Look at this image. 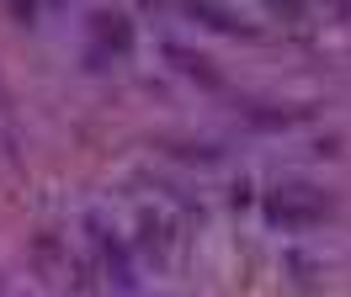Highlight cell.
Segmentation results:
<instances>
[{
  "mask_svg": "<svg viewBox=\"0 0 351 297\" xmlns=\"http://www.w3.org/2000/svg\"><path fill=\"white\" fill-rule=\"evenodd\" d=\"M266 212H271L277 223H287V229H304V223H319V218H325V196L314 186H282Z\"/></svg>",
  "mask_w": 351,
  "mask_h": 297,
  "instance_id": "1",
  "label": "cell"
},
{
  "mask_svg": "<svg viewBox=\"0 0 351 297\" xmlns=\"http://www.w3.org/2000/svg\"><path fill=\"white\" fill-rule=\"evenodd\" d=\"M96 38H101V42H112L117 53H128V42H133V27H128L123 16H107V11H101V16H96Z\"/></svg>",
  "mask_w": 351,
  "mask_h": 297,
  "instance_id": "2",
  "label": "cell"
},
{
  "mask_svg": "<svg viewBox=\"0 0 351 297\" xmlns=\"http://www.w3.org/2000/svg\"><path fill=\"white\" fill-rule=\"evenodd\" d=\"M165 53H171V59H176V69H181V75H197L202 85H219V75L208 69V59H202V53H186V48H176V42H171V48H165Z\"/></svg>",
  "mask_w": 351,
  "mask_h": 297,
  "instance_id": "3",
  "label": "cell"
},
{
  "mask_svg": "<svg viewBox=\"0 0 351 297\" xmlns=\"http://www.w3.org/2000/svg\"><path fill=\"white\" fill-rule=\"evenodd\" d=\"M186 11H192V16H208V27H219V32H240V21L229 16L223 5H213V0H186Z\"/></svg>",
  "mask_w": 351,
  "mask_h": 297,
  "instance_id": "4",
  "label": "cell"
},
{
  "mask_svg": "<svg viewBox=\"0 0 351 297\" xmlns=\"http://www.w3.org/2000/svg\"><path fill=\"white\" fill-rule=\"evenodd\" d=\"M107 271H112V281H123V287L133 281V276H128V255H123V244H107Z\"/></svg>",
  "mask_w": 351,
  "mask_h": 297,
  "instance_id": "5",
  "label": "cell"
},
{
  "mask_svg": "<svg viewBox=\"0 0 351 297\" xmlns=\"http://www.w3.org/2000/svg\"><path fill=\"white\" fill-rule=\"evenodd\" d=\"M11 11H16V21H32V11H38V0H5Z\"/></svg>",
  "mask_w": 351,
  "mask_h": 297,
  "instance_id": "6",
  "label": "cell"
},
{
  "mask_svg": "<svg viewBox=\"0 0 351 297\" xmlns=\"http://www.w3.org/2000/svg\"><path fill=\"white\" fill-rule=\"evenodd\" d=\"M271 5H293V0H271Z\"/></svg>",
  "mask_w": 351,
  "mask_h": 297,
  "instance_id": "7",
  "label": "cell"
}]
</instances>
